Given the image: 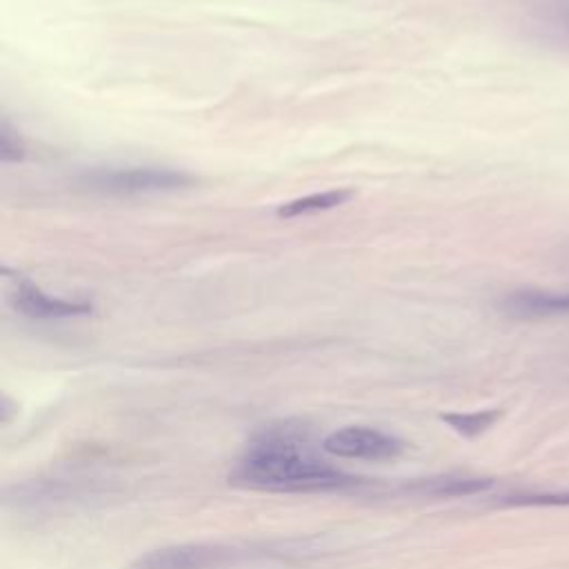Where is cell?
<instances>
[{"mask_svg": "<svg viewBox=\"0 0 569 569\" xmlns=\"http://www.w3.org/2000/svg\"><path fill=\"white\" fill-rule=\"evenodd\" d=\"M231 478L240 485L271 491H325L358 482V478L318 458L309 433L291 425L260 431L242 453Z\"/></svg>", "mask_w": 569, "mask_h": 569, "instance_id": "1", "label": "cell"}, {"mask_svg": "<svg viewBox=\"0 0 569 569\" xmlns=\"http://www.w3.org/2000/svg\"><path fill=\"white\" fill-rule=\"evenodd\" d=\"M193 182V176L176 169L158 167H131L96 171L87 178V184L107 193H142V191H171Z\"/></svg>", "mask_w": 569, "mask_h": 569, "instance_id": "2", "label": "cell"}, {"mask_svg": "<svg viewBox=\"0 0 569 569\" xmlns=\"http://www.w3.org/2000/svg\"><path fill=\"white\" fill-rule=\"evenodd\" d=\"M405 445L378 429L369 427H342L331 431L322 440V451L338 458H358V460H393L402 453Z\"/></svg>", "mask_w": 569, "mask_h": 569, "instance_id": "3", "label": "cell"}, {"mask_svg": "<svg viewBox=\"0 0 569 569\" xmlns=\"http://www.w3.org/2000/svg\"><path fill=\"white\" fill-rule=\"evenodd\" d=\"M236 551L220 545H171L153 549L133 562V569H218L229 565Z\"/></svg>", "mask_w": 569, "mask_h": 569, "instance_id": "4", "label": "cell"}, {"mask_svg": "<svg viewBox=\"0 0 569 569\" xmlns=\"http://www.w3.org/2000/svg\"><path fill=\"white\" fill-rule=\"evenodd\" d=\"M502 311L518 320H549L569 316V289L520 287L502 298Z\"/></svg>", "mask_w": 569, "mask_h": 569, "instance_id": "5", "label": "cell"}, {"mask_svg": "<svg viewBox=\"0 0 569 569\" xmlns=\"http://www.w3.org/2000/svg\"><path fill=\"white\" fill-rule=\"evenodd\" d=\"M13 302L22 313L31 318H71V316H84L91 311L89 302L51 298L31 284L18 287Z\"/></svg>", "mask_w": 569, "mask_h": 569, "instance_id": "6", "label": "cell"}, {"mask_svg": "<svg viewBox=\"0 0 569 569\" xmlns=\"http://www.w3.org/2000/svg\"><path fill=\"white\" fill-rule=\"evenodd\" d=\"M351 196H353L351 189H331V191H322V193H309V196L296 198V200L278 207V216L280 218H296V216H302V213L327 211V209L345 204Z\"/></svg>", "mask_w": 569, "mask_h": 569, "instance_id": "7", "label": "cell"}, {"mask_svg": "<svg viewBox=\"0 0 569 569\" xmlns=\"http://www.w3.org/2000/svg\"><path fill=\"white\" fill-rule=\"evenodd\" d=\"M493 485L491 478H462V476H447V478H433L427 480L420 491L436 498H458V496H471L489 489Z\"/></svg>", "mask_w": 569, "mask_h": 569, "instance_id": "8", "label": "cell"}, {"mask_svg": "<svg viewBox=\"0 0 569 569\" xmlns=\"http://www.w3.org/2000/svg\"><path fill=\"white\" fill-rule=\"evenodd\" d=\"M500 409H480L471 413H442V422H447L453 431L462 433L465 438H476L500 418Z\"/></svg>", "mask_w": 569, "mask_h": 569, "instance_id": "9", "label": "cell"}, {"mask_svg": "<svg viewBox=\"0 0 569 569\" xmlns=\"http://www.w3.org/2000/svg\"><path fill=\"white\" fill-rule=\"evenodd\" d=\"M505 505L511 507H569L567 491H542V493H516L505 498Z\"/></svg>", "mask_w": 569, "mask_h": 569, "instance_id": "10", "label": "cell"}, {"mask_svg": "<svg viewBox=\"0 0 569 569\" xmlns=\"http://www.w3.org/2000/svg\"><path fill=\"white\" fill-rule=\"evenodd\" d=\"M0 158L2 160H20L22 158V147L16 142L9 140V133L7 129L2 127V133H0Z\"/></svg>", "mask_w": 569, "mask_h": 569, "instance_id": "11", "label": "cell"}, {"mask_svg": "<svg viewBox=\"0 0 569 569\" xmlns=\"http://www.w3.org/2000/svg\"><path fill=\"white\" fill-rule=\"evenodd\" d=\"M560 24H562V29L569 33V7H565V9L560 11Z\"/></svg>", "mask_w": 569, "mask_h": 569, "instance_id": "12", "label": "cell"}]
</instances>
